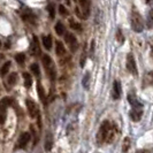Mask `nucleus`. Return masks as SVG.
Instances as JSON below:
<instances>
[{"instance_id":"obj_3","label":"nucleus","mask_w":153,"mask_h":153,"mask_svg":"<svg viewBox=\"0 0 153 153\" xmlns=\"http://www.w3.org/2000/svg\"><path fill=\"white\" fill-rule=\"evenodd\" d=\"M112 126H113V124L109 122V121H104V122L101 123V126H100V128H99V131H98V134H97V142H98L99 144H102L104 142H106L108 134H109V131L112 129Z\"/></svg>"},{"instance_id":"obj_2","label":"nucleus","mask_w":153,"mask_h":153,"mask_svg":"<svg viewBox=\"0 0 153 153\" xmlns=\"http://www.w3.org/2000/svg\"><path fill=\"white\" fill-rule=\"evenodd\" d=\"M42 61H43V65H44V67H45V70H46V73H47V75H48V77H50L52 81H54L55 77H56V70H55V67H54L52 58H51L50 55H47V54H44Z\"/></svg>"},{"instance_id":"obj_4","label":"nucleus","mask_w":153,"mask_h":153,"mask_svg":"<svg viewBox=\"0 0 153 153\" xmlns=\"http://www.w3.org/2000/svg\"><path fill=\"white\" fill-rule=\"evenodd\" d=\"M25 104H27V108H28V112L31 117H37L39 115V108L36 101H33L32 99H27Z\"/></svg>"},{"instance_id":"obj_15","label":"nucleus","mask_w":153,"mask_h":153,"mask_svg":"<svg viewBox=\"0 0 153 153\" xmlns=\"http://www.w3.org/2000/svg\"><path fill=\"white\" fill-rule=\"evenodd\" d=\"M79 1V5L82 7V10L84 12V17L89 16L90 14V1L89 0H78Z\"/></svg>"},{"instance_id":"obj_22","label":"nucleus","mask_w":153,"mask_h":153,"mask_svg":"<svg viewBox=\"0 0 153 153\" xmlns=\"http://www.w3.org/2000/svg\"><path fill=\"white\" fill-rule=\"evenodd\" d=\"M12 104H13V101H12L10 98H8V97H5V98H2V99L0 100V107L6 108V109H7V107H9Z\"/></svg>"},{"instance_id":"obj_13","label":"nucleus","mask_w":153,"mask_h":153,"mask_svg":"<svg viewBox=\"0 0 153 153\" xmlns=\"http://www.w3.org/2000/svg\"><path fill=\"white\" fill-rule=\"evenodd\" d=\"M55 53H56V55H58L59 58H62V56L66 54V47L63 45V43L60 42V40H58V42L55 43Z\"/></svg>"},{"instance_id":"obj_31","label":"nucleus","mask_w":153,"mask_h":153,"mask_svg":"<svg viewBox=\"0 0 153 153\" xmlns=\"http://www.w3.org/2000/svg\"><path fill=\"white\" fill-rule=\"evenodd\" d=\"M6 121V108L0 107V124Z\"/></svg>"},{"instance_id":"obj_23","label":"nucleus","mask_w":153,"mask_h":153,"mask_svg":"<svg viewBox=\"0 0 153 153\" xmlns=\"http://www.w3.org/2000/svg\"><path fill=\"white\" fill-rule=\"evenodd\" d=\"M130 145H131L130 138H129V137H126V138H124V140H123L122 152L123 153H127V152H128V151H129V149H130Z\"/></svg>"},{"instance_id":"obj_25","label":"nucleus","mask_w":153,"mask_h":153,"mask_svg":"<svg viewBox=\"0 0 153 153\" xmlns=\"http://www.w3.org/2000/svg\"><path fill=\"white\" fill-rule=\"evenodd\" d=\"M115 38H116V40L119 42V44H123V43H124V36H123L122 30H121V29H117V30H116Z\"/></svg>"},{"instance_id":"obj_10","label":"nucleus","mask_w":153,"mask_h":153,"mask_svg":"<svg viewBox=\"0 0 153 153\" xmlns=\"http://www.w3.org/2000/svg\"><path fill=\"white\" fill-rule=\"evenodd\" d=\"M53 135L48 131L47 134H46L45 136V144H44V147H45V151L47 152H50L51 150H52V147H53Z\"/></svg>"},{"instance_id":"obj_12","label":"nucleus","mask_w":153,"mask_h":153,"mask_svg":"<svg viewBox=\"0 0 153 153\" xmlns=\"http://www.w3.org/2000/svg\"><path fill=\"white\" fill-rule=\"evenodd\" d=\"M128 100H129V102H130V105L132 106V108H142L143 107L142 102L136 98V94H134V93H129V94H128Z\"/></svg>"},{"instance_id":"obj_26","label":"nucleus","mask_w":153,"mask_h":153,"mask_svg":"<svg viewBox=\"0 0 153 153\" xmlns=\"http://www.w3.org/2000/svg\"><path fill=\"white\" fill-rule=\"evenodd\" d=\"M30 69L35 76L39 77V75H40V69H39V66L37 65V63H32V65L30 66Z\"/></svg>"},{"instance_id":"obj_21","label":"nucleus","mask_w":153,"mask_h":153,"mask_svg":"<svg viewBox=\"0 0 153 153\" xmlns=\"http://www.w3.org/2000/svg\"><path fill=\"white\" fill-rule=\"evenodd\" d=\"M10 65H12V62L10 61H6L5 63H4V66H2L1 69H0V75H1V76L7 75V73L9 71V68H10Z\"/></svg>"},{"instance_id":"obj_20","label":"nucleus","mask_w":153,"mask_h":153,"mask_svg":"<svg viewBox=\"0 0 153 153\" xmlns=\"http://www.w3.org/2000/svg\"><path fill=\"white\" fill-rule=\"evenodd\" d=\"M146 27L147 29H153V9H151L146 17Z\"/></svg>"},{"instance_id":"obj_38","label":"nucleus","mask_w":153,"mask_h":153,"mask_svg":"<svg viewBox=\"0 0 153 153\" xmlns=\"http://www.w3.org/2000/svg\"><path fill=\"white\" fill-rule=\"evenodd\" d=\"M74 1H77V0H74Z\"/></svg>"},{"instance_id":"obj_30","label":"nucleus","mask_w":153,"mask_h":153,"mask_svg":"<svg viewBox=\"0 0 153 153\" xmlns=\"http://www.w3.org/2000/svg\"><path fill=\"white\" fill-rule=\"evenodd\" d=\"M15 60L17 63H20V65H22L23 62L25 61V55L23 53H17L15 55Z\"/></svg>"},{"instance_id":"obj_19","label":"nucleus","mask_w":153,"mask_h":153,"mask_svg":"<svg viewBox=\"0 0 153 153\" xmlns=\"http://www.w3.org/2000/svg\"><path fill=\"white\" fill-rule=\"evenodd\" d=\"M23 78H24V85H25V88H30L31 85H32V77L29 73H23Z\"/></svg>"},{"instance_id":"obj_29","label":"nucleus","mask_w":153,"mask_h":153,"mask_svg":"<svg viewBox=\"0 0 153 153\" xmlns=\"http://www.w3.org/2000/svg\"><path fill=\"white\" fill-rule=\"evenodd\" d=\"M145 85H153V71H150L145 77Z\"/></svg>"},{"instance_id":"obj_18","label":"nucleus","mask_w":153,"mask_h":153,"mask_svg":"<svg viewBox=\"0 0 153 153\" xmlns=\"http://www.w3.org/2000/svg\"><path fill=\"white\" fill-rule=\"evenodd\" d=\"M69 25H70V28H71L73 30H76V31H78V32L82 31V25H81V23L76 22L74 19H69Z\"/></svg>"},{"instance_id":"obj_1","label":"nucleus","mask_w":153,"mask_h":153,"mask_svg":"<svg viewBox=\"0 0 153 153\" xmlns=\"http://www.w3.org/2000/svg\"><path fill=\"white\" fill-rule=\"evenodd\" d=\"M130 22H131V29L135 31V32H142L143 31V29H144L143 16L140 15L137 10H135V9L131 12Z\"/></svg>"},{"instance_id":"obj_33","label":"nucleus","mask_w":153,"mask_h":153,"mask_svg":"<svg viewBox=\"0 0 153 153\" xmlns=\"http://www.w3.org/2000/svg\"><path fill=\"white\" fill-rule=\"evenodd\" d=\"M59 13L61 14V15H67L68 14V12H67V9H66V7L63 6V5H59Z\"/></svg>"},{"instance_id":"obj_17","label":"nucleus","mask_w":153,"mask_h":153,"mask_svg":"<svg viewBox=\"0 0 153 153\" xmlns=\"http://www.w3.org/2000/svg\"><path fill=\"white\" fill-rule=\"evenodd\" d=\"M54 30H55L58 36H62V35L66 33V28H65V25L62 24V22H56L55 27H54Z\"/></svg>"},{"instance_id":"obj_6","label":"nucleus","mask_w":153,"mask_h":153,"mask_svg":"<svg viewBox=\"0 0 153 153\" xmlns=\"http://www.w3.org/2000/svg\"><path fill=\"white\" fill-rule=\"evenodd\" d=\"M65 40H66V43L68 44L70 51H71V52H75V51L77 50V47H78L76 37H75L73 33L67 32V33H65Z\"/></svg>"},{"instance_id":"obj_11","label":"nucleus","mask_w":153,"mask_h":153,"mask_svg":"<svg viewBox=\"0 0 153 153\" xmlns=\"http://www.w3.org/2000/svg\"><path fill=\"white\" fill-rule=\"evenodd\" d=\"M142 115H143L142 108H132L130 111V119L135 122H138L142 119Z\"/></svg>"},{"instance_id":"obj_27","label":"nucleus","mask_w":153,"mask_h":153,"mask_svg":"<svg viewBox=\"0 0 153 153\" xmlns=\"http://www.w3.org/2000/svg\"><path fill=\"white\" fill-rule=\"evenodd\" d=\"M82 84L84 86V89H89V85H90V73H86L83 77V81H82Z\"/></svg>"},{"instance_id":"obj_35","label":"nucleus","mask_w":153,"mask_h":153,"mask_svg":"<svg viewBox=\"0 0 153 153\" xmlns=\"http://www.w3.org/2000/svg\"><path fill=\"white\" fill-rule=\"evenodd\" d=\"M146 4H149V5H151V4H153V0H145Z\"/></svg>"},{"instance_id":"obj_14","label":"nucleus","mask_w":153,"mask_h":153,"mask_svg":"<svg viewBox=\"0 0 153 153\" xmlns=\"http://www.w3.org/2000/svg\"><path fill=\"white\" fill-rule=\"evenodd\" d=\"M37 91H38V94H39V98L42 100V102L44 104V105H47V99H46V94H45V91H44V88H43V85L40 84V82H37Z\"/></svg>"},{"instance_id":"obj_34","label":"nucleus","mask_w":153,"mask_h":153,"mask_svg":"<svg viewBox=\"0 0 153 153\" xmlns=\"http://www.w3.org/2000/svg\"><path fill=\"white\" fill-rule=\"evenodd\" d=\"M75 14H76L79 19H84V14H82V12H81V9L78 7H76L75 8Z\"/></svg>"},{"instance_id":"obj_9","label":"nucleus","mask_w":153,"mask_h":153,"mask_svg":"<svg viewBox=\"0 0 153 153\" xmlns=\"http://www.w3.org/2000/svg\"><path fill=\"white\" fill-rule=\"evenodd\" d=\"M121 93H122V89H121L120 81H114V83H113V98L114 99H120Z\"/></svg>"},{"instance_id":"obj_5","label":"nucleus","mask_w":153,"mask_h":153,"mask_svg":"<svg viewBox=\"0 0 153 153\" xmlns=\"http://www.w3.org/2000/svg\"><path fill=\"white\" fill-rule=\"evenodd\" d=\"M127 69L130 71L134 76H137L138 75L136 61H135V58H134V55L131 53H129L127 55Z\"/></svg>"},{"instance_id":"obj_32","label":"nucleus","mask_w":153,"mask_h":153,"mask_svg":"<svg viewBox=\"0 0 153 153\" xmlns=\"http://www.w3.org/2000/svg\"><path fill=\"white\" fill-rule=\"evenodd\" d=\"M30 130H31V134L35 136V139H33L35 142H33V144L36 145L37 142H38V137H37V132H36V130H35V127H33V126H30Z\"/></svg>"},{"instance_id":"obj_24","label":"nucleus","mask_w":153,"mask_h":153,"mask_svg":"<svg viewBox=\"0 0 153 153\" xmlns=\"http://www.w3.org/2000/svg\"><path fill=\"white\" fill-rule=\"evenodd\" d=\"M47 12H48V15H50V20H54V17H55V7H54L53 4H48Z\"/></svg>"},{"instance_id":"obj_8","label":"nucleus","mask_w":153,"mask_h":153,"mask_svg":"<svg viewBox=\"0 0 153 153\" xmlns=\"http://www.w3.org/2000/svg\"><path fill=\"white\" fill-rule=\"evenodd\" d=\"M30 52L33 56H38L39 54H40V46H39L37 37H33V40H32L30 46Z\"/></svg>"},{"instance_id":"obj_36","label":"nucleus","mask_w":153,"mask_h":153,"mask_svg":"<svg viewBox=\"0 0 153 153\" xmlns=\"http://www.w3.org/2000/svg\"><path fill=\"white\" fill-rule=\"evenodd\" d=\"M65 1H66V2L68 4V5H69V4H70V1H69V0H65Z\"/></svg>"},{"instance_id":"obj_16","label":"nucleus","mask_w":153,"mask_h":153,"mask_svg":"<svg viewBox=\"0 0 153 153\" xmlns=\"http://www.w3.org/2000/svg\"><path fill=\"white\" fill-rule=\"evenodd\" d=\"M52 44H53V39H52L51 35H47V36L43 37V45H44L46 50H51L52 48Z\"/></svg>"},{"instance_id":"obj_28","label":"nucleus","mask_w":153,"mask_h":153,"mask_svg":"<svg viewBox=\"0 0 153 153\" xmlns=\"http://www.w3.org/2000/svg\"><path fill=\"white\" fill-rule=\"evenodd\" d=\"M16 82H17V74H16V73L10 74V75H9V77H8V84H9V85H15Z\"/></svg>"},{"instance_id":"obj_7","label":"nucleus","mask_w":153,"mask_h":153,"mask_svg":"<svg viewBox=\"0 0 153 153\" xmlns=\"http://www.w3.org/2000/svg\"><path fill=\"white\" fill-rule=\"evenodd\" d=\"M30 138H31V135L29 132H22L20 135L19 139H17V146L20 149H24L25 146L28 145V143L30 142Z\"/></svg>"},{"instance_id":"obj_37","label":"nucleus","mask_w":153,"mask_h":153,"mask_svg":"<svg viewBox=\"0 0 153 153\" xmlns=\"http://www.w3.org/2000/svg\"><path fill=\"white\" fill-rule=\"evenodd\" d=\"M151 48H152V56H153V43H152V47H151Z\"/></svg>"}]
</instances>
